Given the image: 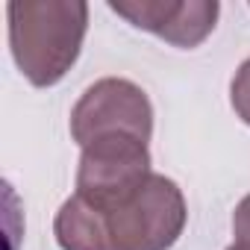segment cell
<instances>
[{"label": "cell", "mask_w": 250, "mask_h": 250, "mask_svg": "<svg viewBox=\"0 0 250 250\" xmlns=\"http://www.w3.org/2000/svg\"><path fill=\"white\" fill-rule=\"evenodd\" d=\"M150 142L136 136H106L83 147L77 168V197L94 209L130 200L150 180Z\"/></svg>", "instance_id": "cell-3"}, {"label": "cell", "mask_w": 250, "mask_h": 250, "mask_svg": "<svg viewBox=\"0 0 250 250\" xmlns=\"http://www.w3.org/2000/svg\"><path fill=\"white\" fill-rule=\"evenodd\" d=\"M109 9L133 27L186 50L203 44L221 15L218 0H109Z\"/></svg>", "instance_id": "cell-5"}, {"label": "cell", "mask_w": 250, "mask_h": 250, "mask_svg": "<svg viewBox=\"0 0 250 250\" xmlns=\"http://www.w3.org/2000/svg\"><path fill=\"white\" fill-rule=\"evenodd\" d=\"M188 221L183 188L162 177L150 180L121 206L94 209L71 194L53 221L62 250H171Z\"/></svg>", "instance_id": "cell-1"}, {"label": "cell", "mask_w": 250, "mask_h": 250, "mask_svg": "<svg viewBox=\"0 0 250 250\" xmlns=\"http://www.w3.org/2000/svg\"><path fill=\"white\" fill-rule=\"evenodd\" d=\"M232 235H235V241L250 244V194L241 197L232 212Z\"/></svg>", "instance_id": "cell-7"}, {"label": "cell", "mask_w": 250, "mask_h": 250, "mask_svg": "<svg viewBox=\"0 0 250 250\" xmlns=\"http://www.w3.org/2000/svg\"><path fill=\"white\" fill-rule=\"evenodd\" d=\"M6 18L12 59L36 88L56 85L80 59L88 30L83 0H12Z\"/></svg>", "instance_id": "cell-2"}, {"label": "cell", "mask_w": 250, "mask_h": 250, "mask_svg": "<svg viewBox=\"0 0 250 250\" xmlns=\"http://www.w3.org/2000/svg\"><path fill=\"white\" fill-rule=\"evenodd\" d=\"M229 103H232L235 115L250 127V56L238 65V71L229 83Z\"/></svg>", "instance_id": "cell-6"}, {"label": "cell", "mask_w": 250, "mask_h": 250, "mask_svg": "<svg viewBox=\"0 0 250 250\" xmlns=\"http://www.w3.org/2000/svg\"><path fill=\"white\" fill-rule=\"evenodd\" d=\"M227 250H250V244H241V241H232Z\"/></svg>", "instance_id": "cell-8"}, {"label": "cell", "mask_w": 250, "mask_h": 250, "mask_svg": "<svg viewBox=\"0 0 250 250\" xmlns=\"http://www.w3.org/2000/svg\"><path fill=\"white\" fill-rule=\"evenodd\" d=\"M106 136H136L150 142L153 106L142 85L121 77H106L83 91L71 109V139L85 147Z\"/></svg>", "instance_id": "cell-4"}]
</instances>
